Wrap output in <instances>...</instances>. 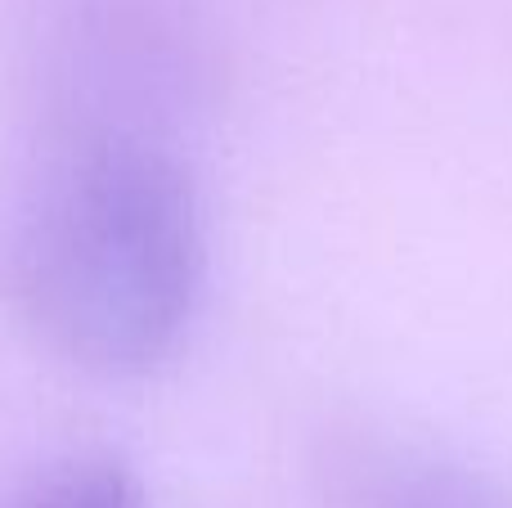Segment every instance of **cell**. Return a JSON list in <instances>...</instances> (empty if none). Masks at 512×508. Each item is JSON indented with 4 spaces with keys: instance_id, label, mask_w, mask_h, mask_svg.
<instances>
[{
    "instance_id": "1",
    "label": "cell",
    "mask_w": 512,
    "mask_h": 508,
    "mask_svg": "<svg viewBox=\"0 0 512 508\" xmlns=\"http://www.w3.org/2000/svg\"><path fill=\"white\" fill-rule=\"evenodd\" d=\"M207 279L189 167L131 126L63 140L5 221V288L59 360L140 378L180 351Z\"/></svg>"
},
{
    "instance_id": "2",
    "label": "cell",
    "mask_w": 512,
    "mask_h": 508,
    "mask_svg": "<svg viewBox=\"0 0 512 508\" xmlns=\"http://www.w3.org/2000/svg\"><path fill=\"white\" fill-rule=\"evenodd\" d=\"M351 508H512L490 482L418 450H387L355 473Z\"/></svg>"
},
{
    "instance_id": "3",
    "label": "cell",
    "mask_w": 512,
    "mask_h": 508,
    "mask_svg": "<svg viewBox=\"0 0 512 508\" xmlns=\"http://www.w3.org/2000/svg\"><path fill=\"white\" fill-rule=\"evenodd\" d=\"M9 508H144V491L122 459L72 455L36 477Z\"/></svg>"
}]
</instances>
